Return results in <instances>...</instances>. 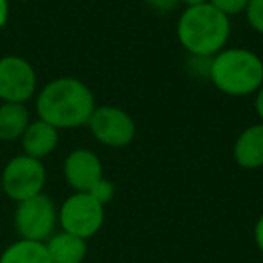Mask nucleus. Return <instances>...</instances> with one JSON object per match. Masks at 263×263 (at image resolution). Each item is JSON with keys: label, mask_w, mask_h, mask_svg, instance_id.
Returning <instances> with one entry per match:
<instances>
[{"label": "nucleus", "mask_w": 263, "mask_h": 263, "mask_svg": "<svg viewBox=\"0 0 263 263\" xmlns=\"http://www.w3.org/2000/svg\"><path fill=\"white\" fill-rule=\"evenodd\" d=\"M254 108L258 117L263 121V85L259 87V90L256 92V98H254Z\"/></svg>", "instance_id": "21"}, {"label": "nucleus", "mask_w": 263, "mask_h": 263, "mask_svg": "<svg viewBox=\"0 0 263 263\" xmlns=\"http://www.w3.org/2000/svg\"><path fill=\"white\" fill-rule=\"evenodd\" d=\"M45 247L52 263H83L87 258V240L65 231L52 234Z\"/></svg>", "instance_id": "12"}, {"label": "nucleus", "mask_w": 263, "mask_h": 263, "mask_svg": "<svg viewBox=\"0 0 263 263\" xmlns=\"http://www.w3.org/2000/svg\"><path fill=\"white\" fill-rule=\"evenodd\" d=\"M87 126L98 143L108 148H124L136 139V121L126 110L114 105L96 106Z\"/></svg>", "instance_id": "7"}, {"label": "nucleus", "mask_w": 263, "mask_h": 263, "mask_svg": "<svg viewBox=\"0 0 263 263\" xmlns=\"http://www.w3.org/2000/svg\"><path fill=\"white\" fill-rule=\"evenodd\" d=\"M58 223L65 233L88 240L96 236L105 223V205L88 191H74L60 208Z\"/></svg>", "instance_id": "5"}, {"label": "nucleus", "mask_w": 263, "mask_h": 263, "mask_svg": "<svg viewBox=\"0 0 263 263\" xmlns=\"http://www.w3.org/2000/svg\"><path fill=\"white\" fill-rule=\"evenodd\" d=\"M29 123L31 114L26 103H0V141H18Z\"/></svg>", "instance_id": "13"}, {"label": "nucleus", "mask_w": 263, "mask_h": 263, "mask_svg": "<svg viewBox=\"0 0 263 263\" xmlns=\"http://www.w3.org/2000/svg\"><path fill=\"white\" fill-rule=\"evenodd\" d=\"M208 74L220 92L243 98L263 85V60L249 49H222L211 58Z\"/></svg>", "instance_id": "3"}, {"label": "nucleus", "mask_w": 263, "mask_h": 263, "mask_svg": "<svg viewBox=\"0 0 263 263\" xmlns=\"http://www.w3.org/2000/svg\"><path fill=\"white\" fill-rule=\"evenodd\" d=\"M36 88L38 78L31 62L16 54L0 58V101L27 103Z\"/></svg>", "instance_id": "8"}, {"label": "nucleus", "mask_w": 263, "mask_h": 263, "mask_svg": "<svg viewBox=\"0 0 263 263\" xmlns=\"http://www.w3.org/2000/svg\"><path fill=\"white\" fill-rule=\"evenodd\" d=\"M63 177L74 191H90L105 177L101 159L87 148L72 150L63 162Z\"/></svg>", "instance_id": "9"}, {"label": "nucleus", "mask_w": 263, "mask_h": 263, "mask_svg": "<svg viewBox=\"0 0 263 263\" xmlns=\"http://www.w3.org/2000/svg\"><path fill=\"white\" fill-rule=\"evenodd\" d=\"M0 263H52L44 241L16 240L0 254Z\"/></svg>", "instance_id": "14"}, {"label": "nucleus", "mask_w": 263, "mask_h": 263, "mask_svg": "<svg viewBox=\"0 0 263 263\" xmlns=\"http://www.w3.org/2000/svg\"><path fill=\"white\" fill-rule=\"evenodd\" d=\"M0 180H2V193L18 204L44 193L47 170L40 159L20 154L9 159L4 170L0 172Z\"/></svg>", "instance_id": "4"}, {"label": "nucleus", "mask_w": 263, "mask_h": 263, "mask_svg": "<svg viewBox=\"0 0 263 263\" xmlns=\"http://www.w3.org/2000/svg\"><path fill=\"white\" fill-rule=\"evenodd\" d=\"M233 157L243 170H258L263 166V123L251 124L240 136L233 146Z\"/></svg>", "instance_id": "11"}, {"label": "nucleus", "mask_w": 263, "mask_h": 263, "mask_svg": "<svg viewBox=\"0 0 263 263\" xmlns=\"http://www.w3.org/2000/svg\"><path fill=\"white\" fill-rule=\"evenodd\" d=\"M254 241H256V247H258L259 252L263 254V215L259 216L254 226Z\"/></svg>", "instance_id": "19"}, {"label": "nucleus", "mask_w": 263, "mask_h": 263, "mask_svg": "<svg viewBox=\"0 0 263 263\" xmlns=\"http://www.w3.org/2000/svg\"><path fill=\"white\" fill-rule=\"evenodd\" d=\"M13 222H15V229L22 240L45 243L56 233L58 211H56L54 202L45 193H40L16 204Z\"/></svg>", "instance_id": "6"}, {"label": "nucleus", "mask_w": 263, "mask_h": 263, "mask_svg": "<svg viewBox=\"0 0 263 263\" xmlns=\"http://www.w3.org/2000/svg\"><path fill=\"white\" fill-rule=\"evenodd\" d=\"M9 18V2L8 0H0V29L8 24Z\"/></svg>", "instance_id": "20"}, {"label": "nucleus", "mask_w": 263, "mask_h": 263, "mask_svg": "<svg viewBox=\"0 0 263 263\" xmlns=\"http://www.w3.org/2000/svg\"><path fill=\"white\" fill-rule=\"evenodd\" d=\"M20 143L24 154L42 161L56 150L60 143V130L38 117L29 123L24 136L20 137Z\"/></svg>", "instance_id": "10"}, {"label": "nucleus", "mask_w": 263, "mask_h": 263, "mask_svg": "<svg viewBox=\"0 0 263 263\" xmlns=\"http://www.w3.org/2000/svg\"><path fill=\"white\" fill-rule=\"evenodd\" d=\"M88 193H90L98 202H101L103 205H106L114 198V195H116V186H114L108 179H105V177H103L101 180H98V182H96V186L92 187Z\"/></svg>", "instance_id": "17"}, {"label": "nucleus", "mask_w": 263, "mask_h": 263, "mask_svg": "<svg viewBox=\"0 0 263 263\" xmlns=\"http://www.w3.org/2000/svg\"><path fill=\"white\" fill-rule=\"evenodd\" d=\"M229 36V16L209 2L186 8L177 22V38L195 58H213L226 49Z\"/></svg>", "instance_id": "2"}, {"label": "nucleus", "mask_w": 263, "mask_h": 263, "mask_svg": "<svg viewBox=\"0 0 263 263\" xmlns=\"http://www.w3.org/2000/svg\"><path fill=\"white\" fill-rule=\"evenodd\" d=\"M247 22L256 33L263 34V0H249L245 9Z\"/></svg>", "instance_id": "15"}, {"label": "nucleus", "mask_w": 263, "mask_h": 263, "mask_svg": "<svg viewBox=\"0 0 263 263\" xmlns=\"http://www.w3.org/2000/svg\"><path fill=\"white\" fill-rule=\"evenodd\" d=\"M186 8H190V6H198V4H205V2H209V0H180Z\"/></svg>", "instance_id": "22"}, {"label": "nucleus", "mask_w": 263, "mask_h": 263, "mask_svg": "<svg viewBox=\"0 0 263 263\" xmlns=\"http://www.w3.org/2000/svg\"><path fill=\"white\" fill-rule=\"evenodd\" d=\"M209 4L215 6L223 15L234 16V15H240V13H245L249 0H209Z\"/></svg>", "instance_id": "16"}, {"label": "nucleus", "mask_w": 263, "mask_h": 263, "mask_svg": "<svg viewBox=\"0 0 263 263\" xmlns=\"http://www.w3.org/2000/svg\"><path fill=\"white\" fill-rule=\"evenodd\" d=\"M94 108V94L88 85L78 78H56L36 96L38 117L58 130H70L87 124Z\"/></svg>", "instance_id": "1"}, {"label": "nucleus", "mask_w": 263, "mask_h": 263, "mask_svg": "<svg viewBox=\"0 0 263 263\" xmlns=\"http://www.w3.org/2000/svg\"><path fill=\"white\" fill-rule=\"evenodd\" d=\"M0 195H2V180H0Z\"/></svg>", "instance_id": "23"}, {"label": "nucleus", "mask_w": 263, "mask_h": 263, "mask_svg": "<svg viewBox=\"0 0 263 263\" xmlns=\"http://www.w3.org/2000/svg\"><path fill=\"white\" fill-rule=\"evenodd\" d=\"M180 0H146V4L159 13H170L179 6Z\"/></svg>", "instance_id": "18"}]
</instances>
